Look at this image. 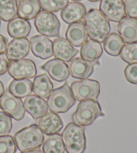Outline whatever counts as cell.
I'll return each instance as SVG.
<instances>
[{"label": "cell", "mask_w": 137, "mask_h": 153, "mask_svg": "<svg viewBox=\"0 0 137 153\" xmlns=\"http://www.w3.org/2000/svg\"><path fill=\"white\" fill-rule=\"evenodd\" d=\"M7 71L14 79L34 78L37 74L34 62L32 60L24 59L18 61H11Z\"/></svg>", "instance_id": "9c48e42d"}, {"label": "cell", "mask_w": 137, "mask_h": 153, "mask_svg": "<svg viewBox=\"0 0 137 153\" xmlns=\"http://www.w3.org/2000/svg\"><path fill=\"white\" fill-rule=\"evenodd\" d=\"M65 146L61 135L54 134L49 135L42 146L43 153H65Z\"/></svg>", "instance_id": "4316f807"}, {"label": "cell", "mask_w": 137, "mask_h": 153, "mask_svg": "<svg viewBox=\"0 0 137 153\" xmlns=\"http://www.w3.org/2000/svg\"><path fill=\"white\" fill-rule=\"evenodd\" d=\"M71 91L76 100H96L100 95V84L97 81L85 79L74 81L71 85Z\"/></svg>", "instance_id": "8992f818"}, {"label": "cell", "mask_w": 137, "mask_h": 153, "mask_svg": "<svg viewBox=\"0 0 137 153\" xmlns=\"http://www.w3.org/2000/svg\"><path fill=\"white\" fill-rule=\"evenodd\" d=\"M25 110L34 120L40 118L48 111L47 102L35 95H29L24 102Z\"/></svg>", "instance_id": "e0dca14e"}, {"label": "cell", "mask_w": 137, "mask_h": 153, "mask_svg": "<svg viewBox=\"0 0 137 153\" xmlns=\"http://www.w3.org/2000/svg\"><path fill=\"white\" fill-rule=\"evenodd\" d=\"M8 90L16 97H26L32 92V82L29 79H14L10 83Z\"/></svg>", "instance_id": "d4e9b609"}, {"label": "cell", "mask_w": 137, "mask_h": 153, "mask_svg": "<svg viewBox=\"0 0 137 153\" xmlns=\"http://www.w3.org/2000/svg\"><path fill=\"white\" fill-rule=\"evenodd\" d=\"M0 108L8 116L16 121H20L25 116V108L20 98L13 95L8 89L0 98Z\"/></svg>", "instance_id": "ba28073f"}, {"label": "cell", "mask_w": 137, "mask_h": 153, "mask_svg": "<svg viewBox=\"0 0 137 153\" xmlns=\"http://www.w3.org/2000/svg\"><path fill=\"white\" fill-rule=\"evenodd\" d=\"M32 27L28 21L20 17L10 20L7 24V32L13 38H26L30 33Z\"/></svg>", "instance_id": "44dd1931"}, {"label": "cell", "mask_w": 137, "mask_h": 153, "mask_svg": "<svg viewBox=\"0 0 137 153\" xmlns=\"http://www.w3.org/2000/svg\"><path fill=\"white\" fill-rule=\"evenodd\" d=\"M80 53L81 58L85 61L98 62V60L102 56L103 50L100 42L91 39L87 40L82 46Z\"/></svg>", "instance_id": "603a6c76"}, {"label": "cell", "mask_w": 137, "mask_h": 153, "mask_svg": "<svg viewBox=\"0 0 137 153\" xmlns=\"http://www.w3.org/2000/svg\"><path fill=\"white\" fill-rule=\"evenodd\" d=\"M67 153H84L86 149V140L84 126L74 122L68 124L61 134Z\"/></svg>", "instance_id": "3957f363"}, {"label": "cell", "mask_w": 137, "mask_h": 153, "mask_svg": "<svg viewBox=\"0 0 137 153\" xmlns=\"http://www.w3.org/2000/svg\"><path fill=\"white\" fill-rule=\"evenodd\" d=\"M16 150L17 146L12 136H0V153H15Z\"/></svg>", "instance_id": "4dcf8cb0"}, {"label": "cell", "mask_w": 137, "mask_h": 153, "mask_svg": "<svg viewBox=\"0 0 137 153\" xmlns=\"http://www.w3.org/2000/svg\"><path fill=\"white\" fill-rule=\"evenodd\" d=\"M120 56L128 64L137 63V42L124 45L120 52Z\"/></svg>", "instance_id": "f1b7e54d"}, {"label": "cell", "mask_w": 137, "mask_h": 153, "mask_svg": "<svg viewBox=\"0 0 137 153\" xmlns=\"http://www.w3.org/2000/svg\"><path fill=\"white\" fill-rule=\"evenodd\" d=\"M30 48L36 57L45 60L53 55V42L43 35H36L30 39Z\"/></svg>", "instance_id": "8fae6325"}, {"label": "cell", "mask_w": 137, "mask_h": 153, "mask_svg": "<svg viewBox=\"0 0 137 153\" xmlns=\"http://www.w3.org/2000/svg\"><path fill=\"white\" fill-rule=\"evenodd\" d=\"M85 28L92 40L104 42L110 32V25L107 18L96 9L90 10L84 18Z\"/></svg>", "instance_id": "6da1fadb"}, {"label": "cell", "mask_w": 137, "mask_h": 153, "mask_svg": "<svg viewBox=\"0 0 137 153\" xmlns=\"http://www.w3.org/2000/svg\"><path fill=\"white\" fill-rule=\"evenodd\" d=\"M124 73L128 83L137 85V63L128 64L124 69Z\"/></svg>", "instance_id": "d6a6232c"}, {"label": "cell", "mask_w": 137, "mask_h": 153, "mask_svg": "<svg viewBox=\"0 0 137 153\" xmlns=\"http://www.w3.org/2000/svg\"><path fill=\"white\" fill-rule=\"evenodd\" d=\"M21 153H43V152L40 149H35V150H34V151L21 152Z\"/></svg>", "instance_id": "74e56055"}, {"label": "cell", "mask_w": 137, "mask_h": 153, "mask_svg": "<svg viewBox=\"0 0 137 153\" xmlns=\"http://www.w3.org/2000/svg\"><path fill=\"white\" fill-rule=\"evenodd\" d=\"M124 42L117 33L109 34L104 41V48L106 53L112 56H117L120 55V52L124 47Z\"/></svg>", "instance_id": "484cf974"}, {"label": "cell", "mask_w": 137, "mask_h": 153, "mask_svg": "<svg viewBox=\"0 0 137 153\" xmlns=\"http://www.w3.org/2000/svg\"><path fill=\"white\" fill-rule=\"evenodd\" d=\"M100 116H104V113L99 103L97 100H88L82 101L78 103L72 119L76 124L87 126L92 124L97 117Z\"/></svg>", "instance_id": "5b68a950"}, {"label": "cell", "mask_w": 137, "mask_h": 153, "mask_svg": "<svg viewBox=\"0 0 137 153\" xmlns=\"http://www.w3.org/2000/svg\"><path fill=\"white\" fill-rule=\"evenodd\" d=\"M10 61L5 53L0 54V75H4L7 71Z\"/></svg>", "instance_id": "e575fe53"}, {"label": "cell", "mask_w": 137, "mask_h": 153, "mask_svg": "<svg viewBox=\"0 0 137 153\" xmlns=\"http://www.w3.org/2000/svg\"><path fill=\"white\" fill-rule=\"evenodd\" d=\"M34 24L40 34L47 37H60V22L53 13L42 11L35 17Z\"/></svg>", "instance_id": "52a82bcc"}, {"label": "cell", "mask_w": 137, "mask_h": 153, "mask_svg": "<svg viewBox=\"0 0 137 153\" xmlns=\"http://www.w3.org/2000/svg\"><path fill=\"white\" fill-rule=\"evenodd\" d=\"M42 69L46 71L53 80L63 82L67 80L70 75L69 67L65 62L54 59L46 62L42 66Z\"/></svg>", "instance_id": "7c38bea8"}, {"label": "cell", "mask_w": 137, "mask_h": 153, "mask_svg": "<svg viewBox=\"0 0 137 153\" xmlns=\"http://www.w3.org/2000/svg\"><path fill=\"white\" fill-rule=\"evenodd\" d=\"M117 30L124 42H137V19L124 18L119 22Z\"/></svg>", "instance_id": "d6986e66"}, {"label": "cell", "mask_w": 137, "mask_h": 153, "mask_svg": "<svg viewBox=\"0 0 137 153\" xmlns=\"http://www.w3.org/2000/svg\"><path fill=\"white\" fill-rule=\"evenodd\" d=\"M18 15L17 0H0V19L10 22Z\"/></svg>", "instance_id": "83f0119b"}, {"label": "cell", "mask_w": 137, "mask_h": 153, "mask_svg": "<svg viewBox=\"0 0 137 153\" xmlns=\"http://www.w3.org/2000/svg\"><path fill=\"white\" fill-rule=\"evenodd\" d=\"M18 1H21V0H18Z\"/></svg>", "instance_id": "b9f144b4"}, {"label": "cell", "mask_w": 137, "mask_h": 153, "mask_svg": "<svg viewBox=\"0 0 137 153\" xmlns=\"http://www.w3.org/2000/svg\"><path fill=\"white\" fill-rule=\"evenodd\" d=\"M0 25H1V21H0Z\"/></svg>", "instance_id": "60d3db41"}, {"label": "cell", "mask_w": 137, "mask_h": 153, "mask_svg": "<svg viewBox=\"0 0 137 153\" xmlns=\"http://www.w3.org/2000/svg\"><path fill=\"white\" fill-rule=\"evenodd\" d=\"M53 91V84L48 75L44 74L36 76L32 83V91L43 100L48 99Z\"/></svg>", "instance_id": "7402d4cb"}, {"label": "cell", "mask_w": 137, "mask_h": 153, "mask_svg": "<svg viewBox=\"0 0 137 153\" xmlns=\"http://www.w3.org/2000/svg\"><path fill=\"white\" fill-rule=\"evenodd\" d=\"M43 11L48 12H57L66 6L69 0H38Z\"/></svg>", "instance_id": "f546056e"}, {"label": "cell", "mask_w": 137, "mask_h": 153, "mask_svg": "<svg viewBox=\"0 0 137 153\" xmlns=\"http://www.w3.org/2000/svg\"><path fill=\"white\" fill-rule=\"evenodd\" d=\"M30 51V43L26 38H14L9 43L6 55L10 61H18L25 58Z\"/></svg>", "instance_id": "5bb4252c"}, {"label": "cell", "mask_w": 137, "mask_h": 153, "mask_svg": "<svg viewBox=\"0 0 137 153\" xmlns=\"http://www.w3.org/2000/svg\"><path fill=\"white\" fill-rule=\"evenodd\" d=\"M99 8L108 20L114 22H119L127 15L123 0H100Z\"/></svg>", "instance_id": "30bf717a"}, {"label": "cell", "mask_w": 137, "mask_h": 153, "mask_svg": "<svg viewBox=\"0 0 137 153\" xmlns=\"http://www.w3.org/2000/svg\"><path fill=\"white\" fill-rule=\"evenodd\" d=\"M41 12V6L38 0H21L18 6L19 17L26 20H32Z\"/></svg>", "instance_id": "cb8c5ba5"}, {"label": "cell", "mask_w": 137, "mask_h": 153, "mask_svg": "<svg viewBox=\"0 0 137 153\" xmlns=\"http://www.w3.org/2000/svg\"><path fill=\"white\" fill-rule=\"evenodd\" d=\"M4 84L1 81H0V98L2 96V95L4 94Z\"/></svg>", "instance_id": "8d00e7d4"}, {"label": "cell", "mask_w": 137, "mask_h": 153, "mask_svg": "<svg viewBox=\"0 0 137 153\" xmlns=\"http://www.w3.org/2000/svg\"><path fill=\"white\" fill-rule=\"evenodd\" d=\"M88 1H91V2H96V1H100V0H88Z\"/></svg>", "instance_id": "f35d334b"}, {"label": "cell", "mask_w": 137, "mask_h": 153, "mask_svg": "<svg viewBox=\"0 0 137 153\" xmlns=\"http://www.w3.org/2000/svg\"><path fill=\"white\" fill-rule=\"evenodd\" d=\"M12 129V117L4 111H0V136L9 134Z\"/></svg>", "instance_id": "1f68e13d"}, {"label": "cell", "mask_w": 137, "mask_h": 153, "mask_svg": "<svg viewBox=\"0 0 137 153\" xmlns=\"http://www.w3.org/2000/svg\"><path fill=\"white\" fill-rule=\"evenodd\" d=\"M38 126L47 135L56 134L62 129L64 123L58 114L52 111H48L38 118Z\"/></svg>", "instance_id": "4fadbf2b"}, {"label": "cell", "mask_w": 137, "mask_h": 153, "mask_svg": "<svg viewBox=\"0 0 137 153\" xmlns=\"http://www.w3.org/2000/svg\"><path fill=\"white\" fill-rule=\"evenodd\" d=\"M7 46V40L0 34V54L5 53Z\"/></svg>", "instance_id": "d590c367"}, {"label": "cell", "mask_w": 137, "mask_h": 153, "mask_svg": "<svg viewBox=\"0 0 137 153\" xmlns=\"http://www.w3.org/2000/svg\"><path fill=\"white\" fill-rule=\"evenodd\" d=\"M66 38L73 46H82L86 42L88 38L84 24L79 22L70 24L66 32Z\"/></svg>", "instance_id": "ffe728a7"}, {"label": "cell", "mask_w": 137, "mask_h": 153, "mask_svg": "<svg viewBox=\"0 0 137 153\" xmlns=\"http://www.w3.org/2000/svg\"><path fill=\"white\" fill-rule=\"evenodd\" d=\"M86 14V7L80 2H70L62 10L60 16L66 23L71 24L79 22Z\"/></svg>", "instance_id": "ac0fdd59"}, {"label": "cell", "mask_w": 137, "mask_h": 153, "mask_svg": "<svg viewBox=\"0 0 137 153\" xmlns=\"http://www.w3.org/2000/svg\"><path fill=\"white\" fill-rule=\"evenodd\" d=\"M98 62H89L82 58L73 59L70 61L69 70L72 77L79 79L88 78L94 71V67Z\"/></svg>", "instance_id": "2e32d148"}, {"label": "cell", "mask_w": 137, "mask_h": 153, "mask_svg": "<svg viewBox=\"0 0 137 153\" xmlns=\"http://www.w3.org/2000/svg\"><path fill=\"white\" fill-rule=\"evenodd\" d=\"M124 5L128 17L137 19V0H125Z\"/></svg>", "instance_id": "836d02e7"}, {"label": "cell", "mask_w": 137, "mask_h": 153, "mask_svg": "<svg viewBox=\"0 0 137 153\" xmlns=\"http://www.w3.org/2000/svg\"><path fill=\"white\" fill-rule=\"evenodd\" d=\"M15 143L20 152L34 151L42 146L44 142V134L35 124L23 128L14 136Z\"/></svg>", "instance_id": "7a4b0ae2"}, {"label": "cell", "mask_w": 137, "mask_h": 153, "mask_svg": "<svg viewBox=\"0 0 137 153\" xmlns=\"http://www.w3.org/2000/svg\"><path fill=\"white\" fill-rule=\"evenodd\" d=\"M70 87L67 82L58 88L54 89L48 98L47 105L50 111L56 114L65 113L75 104Z\"/></svg>", "instance_id": "277c9868"}, {"label": "cell", "mask_w": 137, "mask_h": 153, "mask_svg": "<svg viewBox=\"0 0 137 153\" xmlns=\"http://www.w3.org/2000/svg\"><path fill=\"white\" fill-rule=\"evenodd\" d=\"M78 53V51L68 41L63 38H57L53 42V55L57 59L70 62Z\"/></svg>", "instance_id": "9a60e30c"}, {"label": "cell", "mask_w": 137, "mask_h": 153, "mask_svg": "<svg viewBox=\"0 0 137 153\" xmlns=\"http://www.w3.org/2000/svg\"><path fill=\"white\" fill-rule=\"evenodd\" d=\"M72 1H75V2H77V1H82V0H72Z\"/></svg>", "instance_id": "ab89813d"}]
</instances>
